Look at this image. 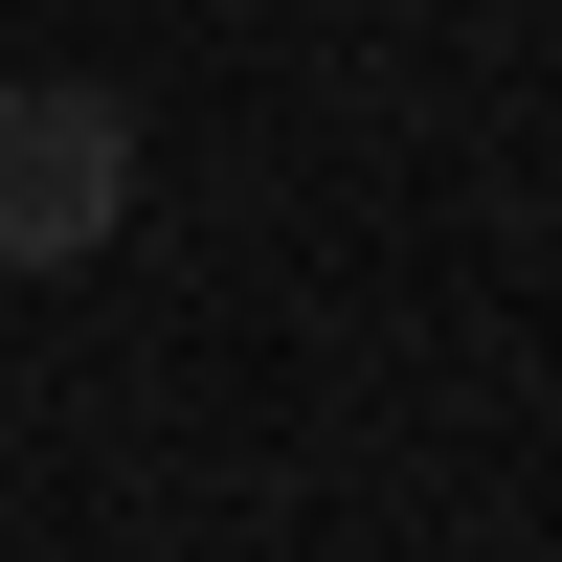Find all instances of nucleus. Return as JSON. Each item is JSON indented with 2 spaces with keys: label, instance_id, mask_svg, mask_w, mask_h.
Here are the masks:
<instances>
[{
  "label": "nucleus",
  "instance_id": "nucleus-1",
  "mask_svg": "<svg viewBox=\"0 0 562 562\" xmlns=\"http://www.w3.org/2000/svg\"><path fill=\"white\" fill-rule=\"evenodd\" d=\"M113 225H135V113L68 90V68H23L0 90V270H90Z\"/></svg>",
  "mask_w": 562,
  "mask_h": 562
}]
</instances>
